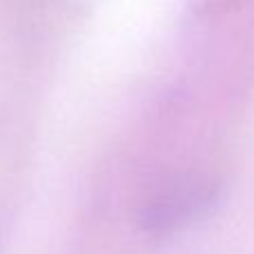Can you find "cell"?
<instances>
[{
  "label": "cell",
  "mask_w": 254,
  "mask_h": 254,
  "mask_svg": "<svg viewBox=\"0 0 254 254\" xmlns=\"http://www.w3.org/2000/svg\"><path fill=\"white\" fill-rule=\"evenodd\" d=\"M216 190L203 181H185L161 192L143 212V225L149 232H172L196 219L214 203Z\"/></svg>",
  "instance_id": "cell-1"
}]
</instances>
